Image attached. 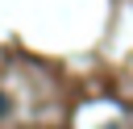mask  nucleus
<instances>
[{"instance_id":"obj_1","label":"nucleus","mask_w":133,"mask_h":129,"mask_svg":"<svg viewBox=\"0 0 133 129\" xmlns=\"http://www.w3.org/2000/svg\"><path fill=\"white\" fill-rule=\"evenodd\" d=\"M4 108H8V100H4V96H0V112H4Z\"/></svg>"}]
</instances>
